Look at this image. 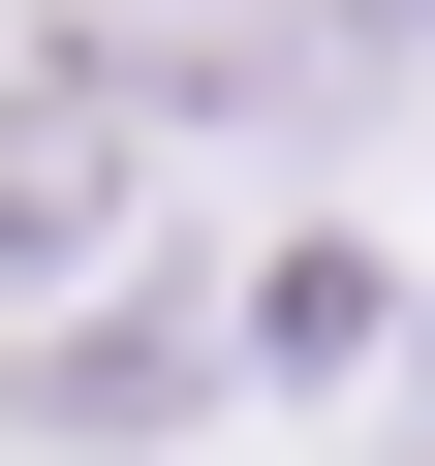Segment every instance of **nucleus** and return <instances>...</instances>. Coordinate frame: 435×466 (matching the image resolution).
Instances as JSON below:
<instances>
[{
    "label": "nucleus",
    "instance_id": "f257e3e1",
    "mask_svg": "<svg viewBox=\"0 0 435 466\" xmlns=\"http://www.w3.org/2000/svg\"><path fill=\"white\" fill-rule=\"evenodd\" d=\"M94 218V125H0V249H63Z\"/></svg>",
    "mask_w": 435,
    "mask_h": 466
},
{
    "label": "nucleus",
    "instance_id": "f03ea898",
    "mask_svg": "<svg viewBox=\"0 0 435 466\" xmlns=\"http://www.w3.org/2000/svg\"><path fill=\"white\" fill-rule=\"evenodd\" d=\"M342 32H435V0H342Z\"/></svg>",
    "mask_w": 435,
    "mask_h": 466
}]
</instances>
